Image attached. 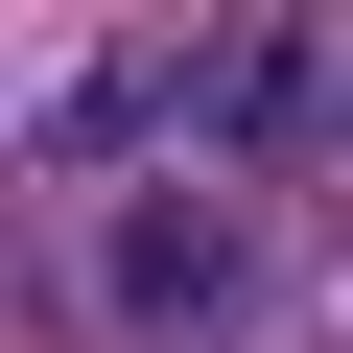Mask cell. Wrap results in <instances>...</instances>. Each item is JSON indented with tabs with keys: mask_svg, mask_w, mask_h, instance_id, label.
Returning a JSON list of instances; mask_svg holds the SVG:
<instances>
[{
	"mask_svg": "<svg viewBox=\"0 0 353 353\" xmlns=\"http://www.w3.org/2000/svg\"><path fill=\"white\" fill-rule=\"evenodd\" d=\"M94 306H118L141 353H212V330L259 306V212H236V189H141V212L94 236Z\"/></svg>",
	"mask_w": 353,
	"mask_h": 353,
	"instance_id": "obj_1",
	"label": "cell"
},
{
	"mask_svg": "<svg viewBox=\"0 0 353 353\" xmlns=\"http://www.w3.org/2000/svg\"><path fill=\"white\" fill-rule=\"evenodd\" d=\"M141 118H189L212 165H283V141L330 118V48H306V24H212V48H165V71H141Z\"/></svg>",
	"mask_w": 353,
	"mask_h": 353,
	"instance_id": "obj_2",
	"label": "cell"
},
{
	"mask_svg": "<svg viewBox=\"0 0 353 353\" xmlns=\"http://www.w3.org/2000/svg\"><path fill=\"white\" fill-rule=\"evenodd\" d=\"M330 141H353V94H330Z\"/></svg>",
	"mask_w": 353,
	"mask_h": 353,
	"instance_id": "obj_3",
	"label": "cell"
}]
</instances>
